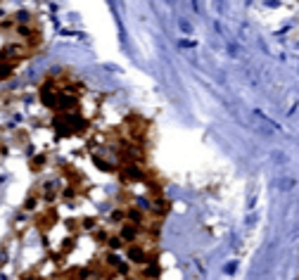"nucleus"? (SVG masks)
<instances>
[{
	"label": "nucleus",
	"mask_w": 299,
	"mask_h": 280,
	"mask_svg": "<svg viewBox=\"0 0 299 280\" xmlns=\"http://www.w3.org/2000/svg\"><path fill=\"white\" fill-rule=\"evenodd\" d=\"M45 164H47V155H36V157H31V162H29V169H31L33 173H38Z\"/></svg>",
	"instance_id": "obj_2"
},
{
	"label": "nucleus",
	"mask_w": 299,
	"mask_h": 280,
	"mask_svg": "<svg viewBox=\"0 0 299 280\" xmlns=\"http://www.w3.org/2000/svg\"><path fill=\"white\" fill-rule=\"evenodd\" d=\"M33 223H36L40 233H50L60 223V216H57V211L53 207H45V209H38L33 214Z\"/></svg>",
	"instance_id": "obj_1"
}]
</instances>
